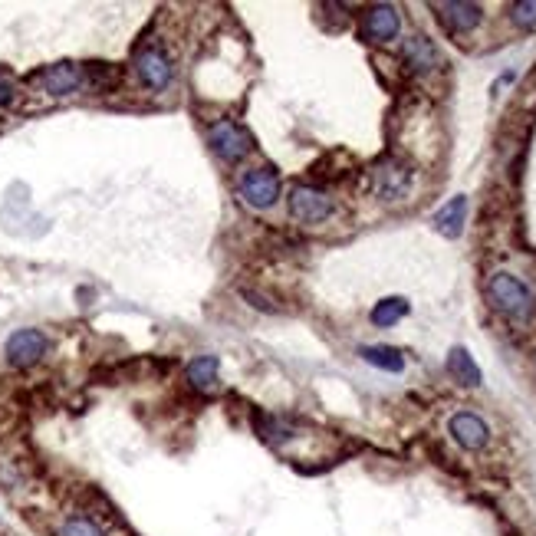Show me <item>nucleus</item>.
Here are the masks:
<instances>
[{
    "label": "nucleus",
    "mask_w": 536,
    "mask_h": 536,
    "mask_svg": "<svg viewBox=\"0 0 536 536\" xmlns=\"http://www.w3.org/2000/svg\"><path fill=\"white\" fill-rule=\"evenodd\" d=\"M487 303L494 306L504 319H510V323H530V319L536 316V293L520 277H513V273H507V270L490 273Z\"/></svg>",
    "instance_id": "obj_1"
},
{
    "label": "nucleus",
    "mask_w": 536,
    "mask_h": 536,
    "mask_svg": "<svg viewBox=\"0 0 536 536\" xmlns=\"http://www.w3.org/2000/svg\"><path fill=\"white\" fill-rule=\"evenodd\" d=\"M237 191H241V198L250 204V208L267 211L280 198V175L270 165L250 168V171H244V175H241V181H237Z\"/></svg>",
    "instance_id": "obj_2"
},
{
    "label": "nucleus",
    "mask_w": 536,
    "mask_h": 536,
    "mask_svg": "<svg viewBox=\"0 0 536 536\" xmlns=\"http://www.w3.org/2000/svg\"><path fill=\"white\" fill-rule=\"evenodd\" d=\"M208 142L214 148V155L224 158L227 165H234V162H241V158L254 148V142H250V135L241 129L237 122H214L211 129H208Z\"/></svg>",
    "instance_id": "obj_3"
},
{
    "label": "nucleus",
    "mask_w": 536,
    "mask_h": 536,
    "mask_svg": "<svg viewBox=\"0 0 536 536\" xmlns=\"http://www.w3.org/2000/svg\"><path fill=\"white\" fill-rule=\"evenodd\" d=\"M290 214L300 224H323L333 218V198L319 188L300 185L290 191Z\"/></svg>",
    "instance_id": "obj_4"
},
{
    "label": "nucleus",
    "mask_w": 536,
    "mask_h": 536,
    "mask_svg": "<svg viewBox=\"0 0 536 536\" xmlns=\"http://www.w3.org/2000/svg\"><path fill=\"white\" fill-rule=\"evenodd\" d=\"M135 76L142 79L145 89H152V93H165L171 86V60L165 56L162 47H145L139 56H135Z\"/></svg>",
    "instance_id": "obj_5"
},
{
    "label": "nucleus",
    "mask_w": 536,
    "mask_h": 536,
    "mask_svg": "<svg viewBox=\"0 0 536 536\" xmlns=\"http://www.w3.org/2000/svg\"><path fill=\"white\" fill-rule=\"evenodd\" d=\"M47 356V336L40 329H17L14 336L7 339V362L17 369H27L33 362H40Z\"/></svg>",
    "instance_id": "obj_6"
},
{
    "label": "nucleus",
    "mask_w": 536,
    "mask_h": 536,
    "mask_svg": "<svg viewBox=\"0 0 536 536\" xmlns=\"http://www.w3.org/2000/svg\"><path fill=\"white\" fill-rule=\"evenodd\" d=\"M37 83L43 86V93L60 99V96L79 93V89L86 86V73H83V66H76V63H56L37 76Z\"/></svg>",
    "instance_id": "obj_7"
},
{
    "label": "nucleus",
    "mask_w": 536,
    "mask_h": 536,
    "mask_svg": "<svg viewBox=\"0 0 536 536\" xmlns=\"http://www.w3.org/2000/svg\"><path fill=\"white\" fill-rule=\"evenodd\" d=\"M402 30V17L389 4H375L362 14V37L369 43H392Z\"/></svg>",
    "instance_id": "obj_8"
},
{
    "label": "nucleus",
    "mask_w": 536,
    "mask_h": 536,
    "mask_svg": "<svg viewBox=\"0 0 536 536\" xmlns=\"http://www.w3.org/2000/svg\"><path fill=\"white\" fill-rule=\"evenodd\" d=\"M412 181H415V171L402 162H385L379 171H375V191H379V198H385V201L408 198Z\"/></svg>",
    "instance_id": "obj_9"
},
{
    "label": "nucleus",
    "mask_w": 536,
    "mask_h": 536,
    "mask_svg": "<svg viewBox=\"0 0 536 536\" xmlns=\"http://www.w3.org/2000/svg\"><path fill=\"white\" fill-rule=\"evenodd\" d=\"M435 10H438L441 27L454 33V37H464V33H471L474 27H481V20H484L481 4H461V0H454V4H438Z\"/></svg>",
    "instance_id": "obj_10"
},
{
    "label": "nucleus",
    "mask_w": 536,
    "mask_h": 536,
    "mask_svg": "<svg viewBox=\"0 0 536 536\" xmlns=\"http://www.w3.org/2000/svg\"><path fill=\"white\" fill-rule=\"evenodd\" d=\"M451 438L461 444L464 451H481L484 444L490 441V428H487V421L481 415H474V412H458L451 418Z\"/></svg>",
    "instance_id": "obj_11"
},
{
    "label": "nucleus",
    "mask_w": 536,
    "mask_h": 536,
    "mask_svg": "<svg viewBox=\"0 0 536 536\" xmlns=\"http://www.w3.org/2000/svg\"><path fill=\"white\" fill-rule=\"evenodd\" d=\"M402 60H405V66H408L412 73H431V70H438L441 53H438V47H435V40L425 37V33H415V37L405 40Z\"/></svg>",
    "instance_id": "obj_12"
},
{
    "label": "nucleus",
    "mask_w": 536,
    "mask_h": 536,
    "mask_svg": "<svg viewBox=\"0 0 536 536\" xmlns=\"http://www.w3.org/2000/svg\"><path fill=\"white\" fill-rule=\"evenodd\" d=\"M464 221H467V198L458 195V198H451L444 208L435 214V227L444 234V237H461L464 234Z\"/></svg>",
    "instance_id": "obj_13"
},
{
    "label": "nucleus",
    "mask_w": 536,
    "mask_h": 536,
    "mask_svg": "<svg viewBox=\"0 0 536 536\" xmlns=\"http://www.w3.org/2000/svg\"><path fill=\"white\" fill-rule=\"evenodd\" d=\"M448 372H451L454 382L467 385V389L481 385V369H477L474 356H471V352H467L464 346H454V349L448 352Z\"/></svg>",
    "instance_id": "obj_14"
},
{
    "label": "nucleus",
    "mask_w": 536,
    "mask_h": 536,
    "mask_svg": "<svg viewBox=\"0 0 536 536\" xmlns=\"http://www.w3.org/2000/svg\"><path fill=\"white\" fill-rule=\"evenodd\" d=\"M359 356L369 362L375 369H385V372H402L405 369V359L402 352L392 349V346H362Z\"/></svg>",
    "instance_id": "obj_15"
},
{
    "label": "nucleus",
    "mask_w": 536,
    "mask_h": 536,
    "mask_svg": "<svg viewBox=\"0 0 536 536\" xmlns=\"http://www.w3.org/2000/svg\"><path fill=\"white\" fill-rule=\"evenodd\" d=\"M218 356H198L195 362L188 366V382L195 385V389H214V382H218Z\"/></svg>",
    "instance_id": "obj_16"
},
{
    "label": "nucleus",
    "mask_w": 536,
    "mask_h": 536,
    "mask_svg": "<svg viewBox=\"0 0 536 536\" xmlns=\"http://www.w3.org/2000/svg\"><path fill=\"white\" fill-rule=\"evenodd\" d=\"M408 316V300L405 296H389V300L372 306V323L375 326H395L398 319Z\"/></svg>",
    "instance_id": "obj_17"
},
{
    "label": "nucleus",
    "mask_w": 536,
    "mask_h": 536,
    "mask_svg": "<svg viewBox=\"0 0 536 536\" xmlns=\"http://www.w3.org/2000/svg\"><path fill=\"white\" fill-rule=\"evenodd\" d=\"M60 536H106V530H102L99 523L89 520V517H70L63 523Z\"/></svg>",
    "instance_id": "obj_18"
},
{
    "label": "nucleus",
    "mask_w": 536,
    "mask_h": 536,
    "mask_svg": "<svg viewBox=\"0 0 536 536\" xmlns=\"http://www.w3.org/2000/svg\"><path fill=\"white\" fill-rule=\"evenodd\" d=\"M510 20L523 30H533L536 27V0H520V4H513Z\"/></svg>",
    "instance_id": "obj_19"
},
{
    "label": "nucleus",
    "mask_w": 536,
    "mask_h": 536,
    "mask_svg": "<svg viewBox=\"0 0 536 536\" xmlns=\"http://www.w3.org/2000/svg\"><path fill=\"white\" fill-rule=\"evenodd\" d=\"M10 102H14V83L7 76H0V109L10 106Z\"/></svg>",
    "instance_id": "obj_20"
}]
</instances>
